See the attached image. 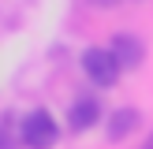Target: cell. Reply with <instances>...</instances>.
<instances>
[{
	"label": "cell",
	"mask_w": 153,
	"mask_h": 149,
	"mask_svg": "<svg viewBox=\"0 0 153 149\" xmlns=\"http://www.w3.org/2000/svg\"><path fill=\"white\" fill-rule=\"evenodd\" d=\"M146 149H153V134H149V142H146Z\"/></svg>",
	"instance_id": "obj_7"
},
{
	"label": "cell",
	"mask_w": 153,
	"mask_h": 149,
	"mask_svg": "<svg viewBox=\"0 0 153 149\" xmlns=\"http://www.w3.org/2000/svg\"><path fill=\"white\" fill-rule=\"evenodd\" d=\"M22 145V134H19V123L11 116L0 119V149H19Z\"/></svg>",
	"instance_id": "obj_6"
},
{
	"label": "cell",
	"mask_w": 153,
	"mask_h": 149,
	"mask_svg": "<svg viewBox=\"0 0 153 149\" xmlns=\"http://www.w3.org/2000/svg\"><path fill=\"white\" fill-rule=\"evenodd\" d=\"M138 127V112L134 108H116V112H108V123H105V131H108V138L112 142H123L127 134Z\"/></svg>",
	"instance_id": "obj_5"
},
{
	"label": "cell",
	"mask_w": 153,
	"mask_h": 149,
	"mask_svg": "<svg viewBox=\"0 0 153 149\" xmlns=\"http://www.w3.org/2000/svg\"><path fill=\"white\" fill-rule=\"evenodd\" d=\"M82 71H86V78L94 82V86H116L123 67H120V60L112 56V49L94 45V49L82 52Z\"/></svg>",
	"instance_id": "obj_2"
},
{
	"label": "cell",
	"mask_w": 153,
	"mask_h": 149,
	"mask_svg": "<svg viewBox=\"0 0 153 149\" xmlns=\"http://www.w3.org/2000/svg\"><path fill=\"white\" fill-rule=\"evenodd\" d=\"M19 134H22V145L26 149H52L56 138H60V127H56V119H52L49 108H34V112L22 116Z\"/></svg>",
	"instance_id": "obj_1"
},
{
	"label": "cell",
	"mask_w": 153,
	"mask_h": 149,
	"mask_svg": "<svg viewBox=\"0 0 153 149\" xmlns=\"http://www.w3.org/2000/svg\"><path fill=\"white\" fill-rule=\"evenodd\" d=\"M101 119V104H97V97H75L71 108H67V127H71L75 134L90 131V127Z\"/></svg>",
	"instance_id": "obj_3"
},
{
	"label": "cell",
	"mask_w": 153,
	"mask_h": 149,
	"mask_svg": "<svg viewBox=\"0 0 153 149\" xmlns=\"http://www.w3.org/2000/svg\"><path fill=\"white\" fill-rule=\"evenodd\" d=\"M108 49H112V56L120 60V67H138L142 63V41L131 37V34H116Z\"/></svg>",
	"instance_id": "obj_4"
}]
</instances>
